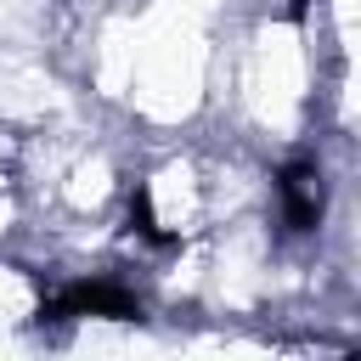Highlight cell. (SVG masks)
<instances>
[{
    "instance_id": "cell-1",
    "label": "cell",
    "mask_w": 361,
    "mask_h": 361,
    "mask_svg": "<svg viewBox=\"0 0 361 361\" xmlns=\"http://www.w3.org/2000/svg\"><path fill=\"white\" fill-rule=\"evenodd\" d=\"M90 316L96 322H141V299L130 288H118V282L90 276V282H68L39 310V322H90Z\"/></svg>"
},
{
    "instance_id": "cell-2",
    "label": "cell",
    "mask_w": 361,
    "mask_h": 361,
    "mask_svg": "<svg viewBox=\"0 0 361 361\" xmlns=\"http://www.w3.org/2000/svg\"><path fill=\"white\" fill-rule=\"evenodd\" d=\"M276 203L288 231H316L322 226V169L310 158H288L276 169Z\"/></svg>"
},
{
    "instance_id": "cell-3",
    "label": "cell",
    "mask_w": 361,
    "mask_h": 361,
    "mask_svg": "<svg viewBox=\"0 0 361 361\" xmlns=\"http://www.w3.org/2000/svg\"><path fill=\"white\" fill-rule=\"evenodd\" d=\"M130 231H141V237H147V243H158V248H169V243H175V231H164V226H158V214H152V192H147V186H135V192H130Z\"/></svg>"
}]
</instances>
